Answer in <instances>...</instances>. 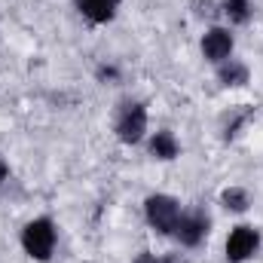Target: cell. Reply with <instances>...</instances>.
Instances as JSON below:
<instances>
[{"label":"cell","instance_id":"1","mask_svg":"<svg viewBox=\"0 0 263 263\" xmlns=\"http://www.w3.org/2000/svg\"><path fill=\"white\" fill-rule=\"evenodd\" d=\"M22 248L34 260H49L52 251H55V227H52V220H46V217L31 220L22 230Z\"/></svg>","mask_w":263,"mask_h":263},{"label":"cell","instance_id":"2","mask_svg":"<svg viewBox=\"0 0 263 263\" xmlns=\"http://www.w3.org/2000/svg\"><path fill=\"white\" fill-rule=\"evenodd\" d=\"M144 211H147V220L156 233H162V236L175 233L178 217H181V205L172 196H150L144 202Z\"/></svg>","mask_w":263,"mask_h":263},{"label":"cell","instance_id":"3","mask_svg":"<svg viewBox=\"0 0 263 263\" xmlns=\"http://www.w3.org/2000/svg\"><path fill=\"white\" fill-rule=\"evenodd\" d=\"M147 132V110L138 101H126L117 114V135L123 144H138Z\"/></svg>","mask_w":263,"mask_h":263},{"label":"cell","instance_id":"4","mask_svg":"<svg viewBox=\"0 0 263 263\" xmlns=\"http://www.w3.org/2000/svg\"><path fill=\"white\" fill-rule=\"evenodd\" d=\"M257 248H260V233L254 227H236L230 233V239H227V260L242 263L248 260Z\"/></svg>","mask_w":263,"mask_h":263},{"label":"cell","instance_id":"5","mask_svg":"<svg viewBox=\"0 0 263 263\" xmlns=\"http://www.w3.org/2000/svg\"><path fill=\"white\" fill-rule=\"evenodd\" d=\"M208 227H211L208 214L196 208V211H190V214H181V217H178L175 236H178V242H181V245L193 248V245H199V242H202V239L208 236Z\"/></svg>","mask_w":263,"mask_h":263},{"label":"cell","instance_id":"6","mask_svg":"<svg viewBox=\"0 0 263 263\" xmlns=\"http://www.w3.org/2000/svg\"><path fill=\"white\" fill-rule=\"evenodd\" d=\"M233 52V34L223 31V28H211L205 37H202V55L214 65H223Z\"/></svg>","mask_w":263,"mask_h":263},{"label":"cell","instance_id":"7","mask_svg":"<svg viewBox=\"0 0 263 263\" xmlns=\"http://www.w3.org/2000/svg\"><path fill=\"white\" fill-rule=\"evenodd\" d=\"M73 3H77L80 12H83L89 22H95V25L110 22V18L117 15V6H120V0H73Z\"/></svg>","mask_w":263,"mask_h":263},{"label":"cell","instance_id":"8","mask_svg":"<svg viewBox=\"0 0 263 263\" xmlns=\"http://www.w3.org/2000/svg\"><path fill=\"white\" fill-rule=\"evenodd\" d=\"M178 141H175V135L172 132H156L153 138H150V153L156 156V159H175L178 156Z\"/></svg>","mask_w":263,"mask_h":263},{"label":"cell","instance_id":"9","mask_svg":"<svg viewBox=\"0 0 263 263\" xmlns=\"http://www.w3.org/2000/svg\"><path fill=\"white\" fill-rule=\"evenodd\" d=\"M217 77H220V83H223V86H245V83H248V67L230 59V62H223V65H220Z\"/></svg>","mask_w":263,"mask_h":263},{"label":"cell","instance_id":"10","mask_svg":"<svg viewBox=\"0 0 263 263\" xmlns=\"http://www.w3.org/2000/svg\"><path fill=\"white\" fill-rule=\"evenodd\" d=\"M220 202H223L230 211H245V208L251 205V199H248V193H245L242 187H230V190H223Z\"/></svg>","mask_w":263,"mask_h":263},{"label":"cell","instance_id":"11","mask_svg":"<svg viewBox=\"0 0 263 263\" xmlns=\"http://www.w3.org/2000/svg\"><path fill=\"white\" fill-rule=\"evenodd\" d=\"M223 12L230 15V22H236V25H245L248 22V0H223Z\"/></svg>","mask_w":263,"mask_h":263},{"label":"cell","instance_id":"12","mask_svg":"<svg viewBox=\"0 0 263 263\" xmlns=\"http://www.w3.org/2000/svg\"><path fill=\"white\" fill-rule=\"evenodd\" d=\"M135 263H159V260H156L153 254H147V251H144V254H138V257H135Z\"/></svg>","mask_w":263,"mask_h":263},{"label":"cell","instance_id":"13","mask_svg":"<svg viewBox=\"0 0 263 263\" xmlns=\"http://www.w3.org/2000/svg\"><path fill=\"white\" fill-rule=\"evenodd\" d=\"M6 175H9V165H6V162H3V159H0V184H3V181H6Z\"/></svg>","mask_w":263,"mask_h":263},{"label":"cell","instance_id":"14","mask_svg":"<svg viewBox=\"0 0 263 263\" xmlns=\"http://www.w3.org/2000/svg\"><path fill=\"white\" fill-rule=\"evenodd\" d=\"M159 263H184V260H181V254H168L165 260H159Z\"/></svg>","mask_w":263,"mask_h":263}]
</instances>
